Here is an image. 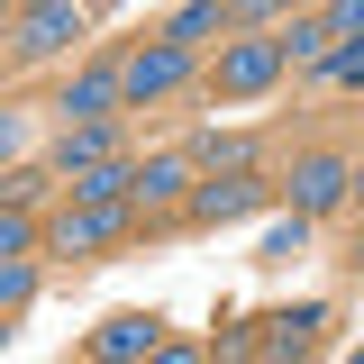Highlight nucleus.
Wrapping results in <instances>:
<instances>
[{
    "label": "nucleus",
    "mask_w": 364,
    "mask_h": 364,
    "mask_svg": "<svg viewBox=\"0 0 364 364\" xmlns=\"http://www.w3.org/2000/svg\"><path fill=\"white\" fill-rule=\"evenodd\" d=\"M191 210H200V219H246V210H255V182H246V173L200 182V191H191Z\"/></svg>",
    "instance_id": "7"
},
{
    "label": "nucleus",
    "mask_w": 364,
    "mask_h": 364,
    "mask_svg": "<svg viewBox=\"0 0 364 364\" xmlns=\"http://www.w3.org/2000/svg\"><path fill=\"white\" fill-rule=\"evenodd\" d=\"M9 136H18V128H9V109H0V155H9Z\"/></svg>",
    "instance_id": "19"
},
{
    "label": "nucleus",
    "mask_w": 364,
    "mask_h": 364,
    "mask_svg": "<svg viewBox=\"0 0 364 364\" xmlns=\"http://www.w3.org/2000/svg\"><path fill=\"white\" fill-rule=\"evenodd\" d=\"M100 155H109V128H100V119H73V128H64V173H82Z\"/></svg>",
    "instance_id": "11"
},
{
    "label": "nucleus",
    "mask_w": 364,
    "mask_h": 364,
    "mask_svg": "<svg viewBox=\"0 0 364 364\" xmlns=\"http://www.w3.org/2000/svg\"><path fill=\"white\" fill-rule=\"evenodd\" d=\"M128 191H136V173H128V164H109V155L73 173V200H128Z\"/></svg>",
    "instance_id": "9"
},
{
    "label": "nucleus",
    "mask_w": 364,
    "mask_h": 364,
    "mask_svg": "<svg viewBox=\"0 0 364 364\" xmlns=\"http://www.w3.org/2000/svg\"><path fill=\"white\" fill-rule=\"evenodd\" d=\"M182 182H191V164L164 155V164H146V173H136V200H182Z\"/></svg>",
    "instance_id": "12"
},
{
    "label": "nucleus",
    "mask_w": 364,
    "mask_h": 364,
    "mask_svg": "<svg viewBox=\"0 0 364 364\" xmlns=\"http://www.w3.org/2000/svg\"><path fill=\"white\" fill-rule=\"evenodd\" d=\"M355 273H364V237H355Z\"/></svg>",
    "instance_id": "20"
},
{
    "label": "nucleus",
    "mask_w": 364,
    "mask_h": 364,
    "mask_svg": "<svg viewBox=\"0 0 364 364\" xmlns=\"http://www.w3.org/2000/svg\"><path fill=\"white\" fill-rule=\"evenodd\" d=\"M119 237H128V210H119V200H82V210H64V219H55V246H64V255L119 246Z\"/></svg>",
    "instance_id": "3"
},
{
    "label": "nucleus",
    "mask_w": 364,
    "mask_h": 364,
    "mask_svg": "<svg viewBox=\"0 0 364 364\" xmlns=\"http://www.w3.org/2000/svg\"><path fill=\"white\" fill-rule=\"evenodd\" d=\"M182 73H191V46H173V37H155V46H136L128 64H119V91H128L136 109H146V100H164V91H173Z\"/></svg>",
    "instance_id": "1"
},
{
    "label": "nucleus",
    "mask_w": 364,
    "mask_h": 364,
    "mask_svg": "<svg viewBox=\"0 0 364 364\" xmlns=\"http://www.w3.org/2000/svg\"><path fill=\"white\" fill-rule=\"evenodd\" d=\"M328 28L337 37H364V0H328Z\"/></svg>",
    "instance_id": "18"
},
{
    "label": "nucleus",
    "mask_w": 364,
    "mask_h": 364,
    "mask_svg": "<svg viewBox=\"0 0 364 364\" xmlns=\"http://www.w3.org/2000/svg\"><path fill=\"white\" fill-rule=\"evenodd\" d=\"M155 346H164L155 318H109V328H100V355H155Z\"/></svg>",
    "instance_id": "10"
},
{
    "label": "nucleus",
    "mask_w": 364,
    "mask_h": 364,
    "mask_svg": "<svg viewBox=\"0 0 364 364\" xmlns=\"http://www.w3.org/2000/svg\"><path fill=\"white\" fill-rule=\"evenodd\" d=\"M28 9H37V0H28Z\"/></svg>",
    "instance_id": "22"
},
{
    "label": "nucleus",
    "mask_w": 364,
    "mask_h": 364,
    "mask_svg": "<svg viewBox=\"0 0 364 364\" xmlns=\"http://www.w3.org/2000/svg\"><path fill=\"white\" fill-rule=\"evenodd\" d=\"M318 73H328L337 91H355V82H364V37H346L337 55H328V64H318Z\"/></svg>",
    "instance_id": "14"
},
{
    "label": "nucleus",
    "mask_w": 364,
    "mask_h": 364,
    "mask_svg": "<svg viewBox=\"0 0 364 364\" xmlns=\"http://www.w3.org/2000/svg\"><path fill=\"white\" fill-rule=\"evenodd\" d=\"M355 200H364V173H355Z\"/></svg>",
    "instance_id": "21"
},
{
    "label": "nucleus",
    "mask_w": 364,
    "mask_h": 364,
    "mask_svg": "<svg viewBox=\"0 0 364 364\" xmlns=\"http://www.w3.org/2000/svg\"><path fill=\"white\" fill-rule=\"evenodd\" d=\"M109 100H128V91H119V64H100V73H82V82L64 91L73 119H109Z\"/></svg>",
    "instance_id": "8"
},
{
    "label": "nucleus",
    "mask_w": 364,
    "mask_h": 364,
    "mask_svg": "<svg viewBox=\"0 0 364 364\" xmlns=\"http://www.w3.org/2000/svg\"><path fill=\"white\" fill-rule=\"evenodd\" d=\"M73 37H82V9L73 0H37L28 28H18V55H55V46H73Z\"/></svg>",
    "instance_id": "5"
},
{
    "label": "nucleus",
    "mask_w": 364,
    "mask_h": 364,
    "mask_svg": "<svg viewBox=\"0 0 364 364\" xmlns=\"http://www.w3.org/2000/svg\"><path fill=\"white\" fill-rule=\"evenodd\" d=\"M346 191H355V173H346L337 155H310V164L291 173V210H301V219H318V210H337Z\"/></svg>",
    "instance_id": "4"
},
{
    "label": "nucleus",
    "mask_w": 364,
    "mask_h": 364,
    "mask_svg": "<svg viewBox=\"0 0 364 364\" xmlns=\"http://www.w3.org/2000/svg\"><path fill=\"white\" fill-rule=\"evenodd\" d=\"M337 28H328V9H318V18H291V28H282V55H291V64H328V55H337Z\"/></svg>",
    "instance_id": "6"
},
{
    "label": "nucleus",
    "mask_w": 364,
    "mask_h": 364,
    "mask_svg": "<svg viewBox=\"0 0 364 364\" xmlns=\"http://www.w3.org/2000/svg\"><path fill=\"white\" fill-rule=\"evenodd\" d=\"M28 237H37V228L18 219V210H0V264H9V255H28Z\"/></svg>",
    "instance_id": "16"
},
{
    "label": "nucleus",
    "mask_w": 364,
    "mask_h": 364,
    "mask_svg": "<svg viewBox=\"0 0 364 364\" xmlns=\"http://www.w3.org/2000/svg\"><path fill=\"white\" fill-rule=\"evenodd\" d=\"M219 18H228V0H191V9H182L173 28H164V37H173V46H191V37H210Z\"/></svg>",
    "instance_id": "13"
},
{
    "label": "nucleus",
    "mask_w": 364,
    "mask_h": 364,
    "mask_svg": "<svg viewBox=\"0 0 364 364\" xmlns=\"http://www.w3.org/2000/svg\"><path fill=\"white\" fill-rule=\"evenodd\" d=\"M228 18L237 28H264V18H282V0H228Z\"/></svg>",
    "instance_id": "17"
},
{
    "label": "nucleus",
    "mask_w": 364,
    "mask_h": 364,
    "mask_svg": "<svg viewBox=\"0 0 364 364\" xmlns=\"http://www.w3.org/2000/svg\"><path fill=\"white\" fill-rule=\"evenodd\" d=\"M282 64H291V55H282V37H237V46L219 55V91H228V100L273 91V82H282Z\"/></svg>",
    "instance_id": "2"
},
{
    "label": "nucleus",
    "mask_w": 364,
    "mask_h": 364,
    "mask_svg": "<svg viewBox=\"0 0 364 364\" xmlns=\"http://www.w3.org/2000/svg\"><path fill=\"white\" fill-rule=\"evenodd\" d=\"M28 291H37V273H28V264H18V255H9V264H0V310H18Z\"/></svg>",
    "instance_id": "15"
}]
</instances>
